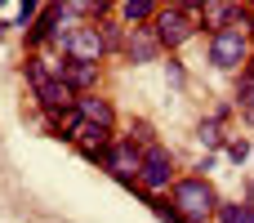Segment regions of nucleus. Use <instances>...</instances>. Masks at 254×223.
<instances>
[{
	"label": "nucleus",
	"instance_id": "nucleus-1",
	"mask_svg": "<svg viewBox=\"0 0 254 223\" xmlns=\"http://www.w3.org/2000/svg\"><path fill=\"white\" fill-rule=\"evenodd\" d=\"M201 27H205V22H201V9H192V4H174V0H165V4L156 9V18H152V31H156V40L165 45V54L183 49Z\"/></svg>",
	"mask_w": 254,
	"mask_h": 223
},
{
	"label": "nucleus",
	"instance_id": "nucleus-2",
	"mask_svg": "<svg viewBox=\"0 0 254 223\" xmlns=\"http://www.w3.org/2000/svg\"><path fill=\"white\" fill-rule=\"evenodd\" d=\"M170 201L183 210V219H214V210H219V192H214V183L201 170L196 174H183L170 188Z\"/></svg>",
	"mask_w": 254,
	"mask_h": 223
},
{
	"label": "nucleus",
	"instance_id": "nucleus-3",
	"mask_svg": "<svg viewBox=\"0 0 254 223\" xmlns=\"http://www.w3.org/2000/svg\"><path fill=\"white\" fill-rule=\"evenodd\" d=\"M179 183V161L165 143H152L143 152V170H138V197H156V192H170Z\"/></svg>",
	"mask_w": 254,
	"mask_h": 223
},
{
	"label": "nucleus",
	"instance_id": "nucleus-4",
	"mask_svg": "<svg viewBox=\"0 0 254 223\" xmlns=\"http://www.w3.org/2000/svg\"><path fill=\"white\" fill-rule=\"evenodd\" d=\"M254 40L246 27H219V31H210V63L219 67V72H241L246 67V58H250Z\"/></svg>",
	"mask_w": 254,
	"mask_h": 223
},
{
	"label": "nucleus",
	"instance_id": "nucleus-5",
	"mask_svg": "<svg viewBox=\"0 0 254 223\" xmlns=\"http://www.w3.org/2000/svg\"><path fill=\"white\" fill-rule=\"evenodd\" d=\"M103 170L121 183V188H129V192H138V170H143V148L138 143H129L125 134H116L112 139V148H107V156H103Z\"/></svg>",
	"mask_w": 254,
	"mask_h": 223
},
{
	"label": "nucleus",
	"instance_id": "nucleus-6",
	"mask_svg": "<svg viewBox=\"0 0 254 223\" xmlns=\"http://www.w3.org/2000/svg\"><path fill=\"white\" fill-rule=\"evenodd\" d=\"M112 139H116V130L112 125H94V121H76V130H71V143H76V152L89 161V165H103V156H107V148H112Z\"/></svg>",
	"mask_w": 254,
	"mask_h": 223
},
{
	"label": "nucleus",
	"instance_id": "nucleus-7",
	"mask_svg": "<svg viewBox=\"0 0 254 223\" xmlns=\"http://www.w3.org/2000/svg\"><path fill=\"white\" fill-rule=\"evenodd\" d=\"M201 22H205V31H219V27H246L250 31L254 9L246 0H205L201 4Z\"/></svg>",
	"mask_w": 254,
	"mask_h": 223
},
{
	"label": "nucleus",
	"instance_id": "nucleus-8",
	"mask_svg": "<svg viewBox=\"0 0 254 223\" xmlns=\"http://www.w3.org/2000/svg\"><path fill=\"white\" fill-rule=\"evenodd\" d=\"M112 49H107V36H103V27H98V18H89V22H76V31H71V45H67V58H89V63H103Z\"/></svg>",
	"mask_w": 254,
	"mask_h": 223
},
{
	"label": "nucleus",
	"instance_id": "nucleus-9",
	"mask_svg": "<svg viewBox=\"0 0 254 223\" xmlns=\"http://www.w3.org/2000/svg\"><path fill=\"white\" fill-rule=\"evenodd\" d=\"M161 54H165V45L156 40L152 22H143V27H129V36H125V49H121V58H125V63H156Z\"/></svg>",
	"mask_w": 254,
	"mask_h": 223
},
{
	"label": "nucleus",
	"instance_id": "nucleus-10",
	"mask_svg": "<svg viewBox=\"0 0 254 223\" xmlns=\"http://www.w3.org/2000/svg\"><path fill=\"white\" fill-rule=\"evenodd\" d=\"M63 18H67V4H63V0H49V4L36 13V22L27 27V49H45L49 36L63 27Z\"/></svg>",
	"mask_w": 254,
	"mask_h": 223
},
{
	"label": "nucleus",
	"instance_id": "nucleus-11",
	"mask_svg": "<svg viewBox=\"0 0 254 223\" xmlns=\"http://www.w3.org/2000/svg\"><path fill=\"white\" fill-rule=\"evenodd\" d=\"M63 72H67V58H58V54H49V49H31L27 63H22V76H27L31 89L45 85V80H58Z\"/></svg>",
	"mask_w": 254,
	"mask_h": 223
},
{
	"label": "nucleus",
	"instance_id": "nucleus-12",
	"mask_svg": "<svg viewBox=\"0 0 254 223\" xmlns=\"http://www.w3.org/2000/svg\"><path fill=\"white\" fill-rule=\"evenodd\" d=\"M76 112H80L85 121H94V125H112V130H116V103H112L107 94H98V89L80 94V98H76Z\"/></svg>",
	"mask_w": 254,
	"mask_h": 223
},
{
	"label": "nucleus",
	"instance_id": "nucleus-13",
	"mask_svg": "<svg viewBox=\"0 0 254 223\" xmlns=\"http://www.w3.org/2000/svg\"><path fill=\"white\" fill-rule=\"evenodd\" d=\"M67 85L76 89V94H89V89H98V80H103V63H89V58H67Z\"/></svg>",
	"mask_w": 254,
	"mask_h": 223
},
{
	"label": "nucleus",
	"instance_id": "nucleus-14",
	"mask_svg": "<svg viewBox=\"0 0 254 223\" xmlns=\"http://www.w3.org/2000/svg\"><path fill=\"white\" fill-rule=\"evenodd\" d=\"M31 94H36V103H40V107H71V103L80 98V94L67 85V76H58V80H45V85H36Z\"/></svg>",
	"mask_w": 254,
	"mask_h": 223
},
{
	"label": "nucleus",
	"instance_id": "nucleus-15",
	"mask_svg": "<svg viewBox=\"0 0 254 223\" xmlns=\"http://www.w3.org/2000/svg\"><path fill=\"white\" fill-rule=\"evenodd\" d=\"M223 112H210V116H201L196 121V143L205 148V152H223V143H228V130H223Z\"/></svg>",
	"mask_w": 254,
	"mask_h": 223
},
{
	"label": "nucleus",
	"instance_id": "nucleus-16",
	"mask_svg": "<svg viewBox=\"0 0 254 223\" xmlns=\"http://www.w3.org/2000/svg\"><path fill=\"white\" fill-rule=\"evenodd\" d=\"M156 9H161V0H121V22L143 27V22L156 18Z\"/></svg>",
	"mask_w": 254,
	"mask_h": 223
},
{
	"label": "nucleus",
	"instance_id": "nucleus-17",
	"mask_svg": "<svg viewBox=\"0 0 254 223\" xmlns=\"http://www.w3.org/2000/svg\"><path fill=\"white\" fill-rule=\"evenodd\" d=\"M214 223H254V206L250 201H219Z\"/></svg>",
	"mask_w": 254,
	"mask_h": 223
},
{
	"label": "nucleus",
	"instance_id": "nucleus-18",
	"mask_svg": "<svg viewBox=\"0 0 254 223\" xmlns=\"http://www.w3.org/2000/svg\"><path fill=\"white\" fill-rule=\"evenodd\" d=\"M125 139H129V143H138V148L147 152V148L156 143V130H152V121H143V116H138V121H129V130H125Z\"/></svg>",
	"mask_w": 254,
	"mask_h": 223
},
{
	"label": "nucleus",
	"instance_id": "nucleus-19",
	"mask_svg": "<svg viewBox=\"0 0 254 223\" xmlns=\"http://www.w3.org/2000/svg\"><path fill=\"white\" fill-rule=\"evenodd\" d=\"M223 152H228V161H250V139L246 134H228V143H223Z\"/></svg>",
	"mask_w": 254,
	"mask_h": 223
},
{
	"label": "nucleus",
	"instance_id": "nucleus-20",
	"mask_svg": "<svg viewBox=\"0 0 254 223\" xmlns=\"http://www.w3.org/2000/svg\"><path fill=\"white\" fill-rule=\"evenodd\" d=\"M45 9V0H18V27L27 31L31 22H36V13Z\"/></svg>",
	"mask_w": 254,
	"mask_h": 223
},
{
	"label": "nucleus",
	"instance_id": "nucleus-21",
	"mask_svg": "<svg viewBox=\"0 0 254 223\" xmlns=\"http://www.w3.org/2000/svg\"><path fill=\"white\" fill-rule=\"evenodd\" d=\"M67 4V13H76V18H94V0H63Z\"/></svg>",
	"mask_w": 254,
	"mask_h": 223
},
{
	"label": "nucleus",
	"instance_id": "nucleus-22",
	"mask_svg": "<svg viewBox=\"0 0 254 223\" xmlns=\"http://www.w3.org/2000/svg\"><path fill=\"white\" fill-rule=\"evenodd\" d=\"M241 72H246V76L254 80V49H250V58H246V67H241Z\"/></svg>",
	"mask_w": 254,
	"mask_h": 223
},
{
	"label": "nucleus",
	"instance_id": "nucleus-23",
	"mask_svg": "<svg viewBox=\"0 0 254 223\" xmlns=\"http://www.w3.org/2000/svg\"><path fill=\"white\" fill-rule=\"evenodd\" d=\"M246 201H250V206H254V179H250V183H246Z\"/></svg>",
	"mask_w": 254,
	"mask_h": 223
},
{
	"label": "nucleus",
	"instance_id": "nucleus-24",
	"mask_svg": "<svg viewBox=\"0 0 254 223\" xmlns=\"http://www.w3.org/2000/svg\"><path fill=\"white\" fill-rule=\"evenodd\" d=\"M179 4H192V9H201V4H205V0H179Z\"/></svg>",
	"mask_w": 254,
	"mask_h": 223
},
{
	"label": "nucleus",
	"instance_id": "nucleus-25",
	"mask_svg": "<svg viewBox=\"0 0 254 223\" xmlns=\"http://www.w3.org/2000/svg\"><path fill=\"white\" fill-rule=\"evenodd\" d=\"M183 223H214V219H183Z\"/></svg>",
	"mask_w": 254,
	"mask_h": 223
},
{
	"label": "nucleus",
	"instance_id": "nucleus-26",
	"mask_svg": "<svg viewBox=\"0 0 254 223\" xmlns=\"http://www.w3.org/2000/svg\"><path fill=\"white\" fill-rule=\"evenodd\" d=\"M250 40H254V22H250Z\"/></svg>",
	"mask_w": 254,
	"mask_h": 223
},
{
	"label": "nucleus",
	"instance_id": "nucleus-27",
	"mask_svg": "<svg viewBox=\"0 0 254 223\" xmlns=\"http://www.w3.org/2000/svg\"><path fill=\"white\" fill-rule=\"evenodd\" d=\"M246 4H250V9H254V0H246Z\"/></svg>",
	"mask_w": 254,
	"mask_h": 223
},
{
	"label": "nucleus",
	"instance_id": "nucleus-28",
	"mask_svg": "<svg viewBox=\"0 0 254 223\" xmlns=\"http://www.w3.org/2000/svg\"><path fill=\"white\" fill-rule=\"evenodd\" d=\"M174 4H179V0H174Z\"/></svg>",
	"mask_w": 254,
	"mask_h": 223
}]
</instances>
